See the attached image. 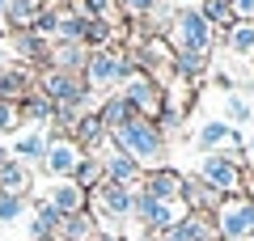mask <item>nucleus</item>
Masks as SVG:
<instances>
[{
    "instance_id": "nucleus-1",
    "label": "nucleus",
    "mask_w": 254,
    "mask_h": 241,
    "mask_svg": "<svg viewBox=\"0 0 254 241\" xmlns=\"http://www.w3.org/2000/svg\"><path fill=\"white\" fill-rule=\"evenodd\" d=\"M110 144H115L119 152H127L144 174L161 170L165 152H170V140L161 135V127H157L153 119H140V115H131L123 127H115V131H110Z\"/></svg>"
},
{
    "instance_id": "nucleus-2",
    "label": "nucleus",
    "mask_w": 254,
    "mask_h": 241,
    "mask_svg": "<svg viewBox=\"0 0 254 241\" xmlns=\"http://www.w3.org/2000/svg\"><path fill=\"white\" fill-rule=\"evenodd\" d=\"M131 72H140V68H136V60H131L123 47H102V51H89L81 80H85V89L102 102V98H110V93L123 89V80L131 76Z\"/></svg>"
},
{
    "instance_id": "nucleus-3",
    "label": "nucleus",
    "mask_w": 254,
    "mask_h": 241,
    "mask_svg": "<svg viewBox=\"0 0 254 241\" xmlns=\"http://www.w3.org/2000/svg\"><path fill=\"white\" fill-rule=\"evenodd\" d=\"M165 43L174 51H190V55H212L220 47V34L199 17L195 9H174L170 30H165Z\"/></svg>"
},
{
    "instance_id": "nucleus-4",
    "label": "nucleus",
    "mask_w": 254,
    "mask_h": 241,
    "mask_svg": "<svg viewBox=\"0 0 254 241\" xmlns=\"http://www.w3.org/2000/svg\"><path fill=\"white\" fill-rule=\"evenodd\" d=\"M34 89L43 98H51L55 106H72V110H98V98L85 89L81 76H68V72H55V68H38L34 72Z\"/></svg>"
},
{
    "instance_id": "nucleus-5",
    "label": "nucleus",
    "mask_w": 254,
    "mask_h": 241,
    "mask_svg": "<svg viewBox=\"0 0 254 241\" xmlns=\"http://www.w3.org/2000/svg\"><path fill=\"white\" fill-rule=\"evenodd\" d=\"M195 178L208 182L216 195H242V182H246V165L233 157H225V152H208V157H199V170H195Z\"/></svg>"
},
{
    "instance_id": "nucleus-6",
    "label": "nucleus",
    "mask_w": 254,
    "mask_h": 241,
    "mask_svg": "<svg viewBox=\"0 0 254 241\" xmlns=\"http://www.w3.org/2000/svg\"><path fill=\"white\" fill-rule=\"evenodd\" d=\"M212 220H216L220 241L254 237V199H246V195H229V199H220V207L212 212Z\"/></svg>"
},
{
    "instance_id": "nucleus-7",
    "label": "nucleus",
    "mask_w": 254,
    "mask_h": 241,
    "mask_svg": "<svg viewBox=\"0 0 254 241\" xmlns=\"http://www.w3.org/2000/svg\"><path fill=\"white\" fill-rule=\"evenodd\" d=\"M119 98L131 106V115H140V119H161V85L157 80H148L144 72H131V76L123 80V89H119Z\"/></svg>"
},
{
    "instance_id": "nucleus-8",
    "label": "nucleus",
    "mask_w": 254,
    "mask_h": 241,
    "mask_svg": "<svg viewBox=\"0 0 254 241\" xmlns=\"http://www.w3.org/2000/svg\"><path fill=\"white\" fill-rule=\"evenodd\" d=\"M131 60H136V68L144 72L148 80H157V85H165V80L174 76V47L165 43L161 34H153V38H144V43L131 51Z\"/></svg>"
},
{
    "instance_id": "nucleus-9",
    "label": "nucleus",
    "mask_w": 254,
    "mask_h": 241,
    "mask_svg": "<svg viewBox=\"0 0 254 241\" xmlns=\"http://www.w3.org/2000/svg\"><path fill=\"white\" fill-rule=\"evenodd\" d=\"M81 157H85V152L76 148L68 135L47 131V152H43V161H38V165H43V170L51 174L55 182H68V178H72V170L81 165Z\"/></svg>"
},
{
    "instance_id": "nucleus-10",
    "label": "nucleus",
    "mask_w": 254,
    "mask_h": 241,
    "mask_svg": "<svg viewBox=\"0 0 254 241\" xmlns=\"http://www.w3.org/2000/svg\"><path fill=\"white\" fill-rule=\"evenodd\" d=\"M195 102H199V85H190V80H182V76H170L161 85V115L187 123L190 110H195Z\"/></svg>"
},
{
    "instance_id": "nucleus-11",
    "label": "nucleus",
    "mask_w": 254,
    "mask_h": 241,
    "mask_svg": "<svg viewBox=\"0 0 254 241\" xmlns=\"http://www.w3.org/2000/svg\"><path fill=\"white\" fill-rule=\"evenodd\" d=\"M9 51L13 63H26V68H47V55H51V43L34 34V30H9Z\"/></svg>"
},
{
    "instance_id": "nucleus-12",
    "label": "nucleus",
    "mask_w": 254,
    "mask_h": 241,
    "mask_svg": "<svg viewBox=\"0 0 254 241\" xmlns=\"http://www.w3.org/2000/svg\"><path fill=\"white\" fill-rule=\"evenodd\" d=\"M102 178L115 182V186H127V190H136L140 178H144V170H140L136 161L127 157V152H119L115 144H110L106 152H102Z\"/></svg>"
},
{
    "instance_id": "nucleus-13",
    "label": "nucleus",
    "mask_w": 254,
    "mask_h": 241,
    "mask_svg": "<svg viewBox=\"0 0 254 241\" xmlns=\"http://www.w3.org/2000/svg\"><path fill=\"white\" fill-rule=\"evenodd\" d=\"M182 178H187V174H178L174 165H161V170H148L144 178H140V190L153 195L157 203H170V199H182Z\"/></svg>"
},
{
    "instance_id": "nucleus-14",
    "label": "nucleus",
    "mask_w": 254,
    "mask_h": 241,
    "mask_svg": "<svg viewBox=\"0 0 254 241\" xmlns=\"http://www.w3.org/2000/svg\"><path fill=\"white\" fill-rule=\"evenodd\" d=\"M30 89H34V68L0 60V102H21Z\"/></svg>"
},
{
    "instance_id": "nucleus-15",
    "label": "nucleus",
    "mask_w": 254,
    "mask_h": 241,
    "mask_svg": "<svg viewBox=\"0 0 254 241\" xmlns=\"http://www.w3.org/2000/svg\"><path fill=\"white\" fill-rule=\"evenodd\" d=\"M85 60H89V47H85V43H55L51 55H47V68L68 72V76H81Z\"/></svg>"
},
{
    "instance_id": "nucleus-16",
    "label": "nucleus",
    "mask_w": 254,
    "mask_h": 241,
    "mask_svg": "<svg viewBox=\"0 0 254 241\" xmlns=\"http://www.w3.org/2000/svg\"><path fill=\"white\" fill-rule=\"evenodd\" d=\"M17 110H21V123L38 127V131H51V123H55V102L43 98L38 89H30L26 98L17 102Z\"/></svg>"
},
{
    "instance_id": "nucleus-17",
    "label": "nucleus",
    "mask_w": 254,
    "mask_h": 241,
    "mask_svg": "<svg viewBox=\"0 0 254 241\" xmlns=\"http://www.w3.org/2000/svg\"><path fill=\"white\" fill-rule=\"evenodd\" d=\"M30 186H34V174H30L26 161L17 157L0 161V195H30Z\"/></svg>"
},
{
    "instance_id": "nucleus-18",
    "label": "nucleus",
    "mask_w": 254,
    "mask_h": 241,
    "mask_svg": "<svg viewBox=\"0 0 254 241\" xmlns=\"http://www.w3.org/2000/svg\"><path fill=\"white\" fill-rule=\"evenodd\" d=\"M220 199H225V195H216V190H212L208 182H199L195 174L182 178V203H187V212H216Z\"/></svg>"
},
{
    "instance_id": "nucleus-19",
    "label": "nucleus",
    "mask_w": 254,
    "mask_h": 241,
    "mask_svg": "<svg viewBox=\"0 0 254 241\" xmlns=\"http://www.w3.org/2000/svg\"><path fill=\"white\" fill-rule=\"evenodd\" d=\"M30 207H34V220L26 224V229H30V237H34V241L55 237V233H60V220H64V216L55 212V207L47 203V199H38V195H30Z\"/></svg>"
},
{
    "instance_id": "nucleus-20",
    "label": "nucleus",
    "mask_w": 254,
    "mask_h": 241,
    "mask_svg": "<svg viewBox=\"0 0 254 241\" xmlns=\"http://www.w3.org/2000/svg\"><path fill=\"white\" fill-rule=\"evenodd\" d=\"M85 190L76 186V182H55L51 190H47V203L55 207L60 216H76V212H85Z\"/></svg>"
},
{
    "instance_id": "nucleus-21",
    "label": "nucleus",
    "mask_w": 254,
    "mask_h": 241,
    "mask_svg": "<svg viewBox=\"0 0 254 241\" xmlns=\"http://www.w3.org/2000/svg\"><path fill=\"white\" fill-rule=\"evenodd\" d=\"M220 47H225L233 60L254 63V21H237L229 34H220Z\"/></svg>"
},
{
    "instance_id": "nucleus-22",
    "label": "nucleus",
    "mask_w": 254,
    "mask_h": 241,
    "mask_svg": "<svg viewBox=\"0 0 254 241\" xmlns=\"http://www.w3.org/2000/svg\"><path fill=\"white\" fill-rule=\"evenodd\" d=\"M174 76L199 85L203 76H212V55H190V51H174Z\"/></svg>"
},
{
    "instance_id": "nucleus-23",
    "label": "nucleus",
    "mask_w": 254,
    "mask_h": 241,
    "mask_svg": "<svg viewBox=\"0 0 254 241\" xmlns=\"http://www.w3.org/2000/svg\"><path fill=\"white\" fill-rule=\"evenodd\" d=\"M195 13H199V17L208 21L216 34H229V30L237 26L233 9H229V0H199V4H195Z\"/></svg>"
},
{
    "instance_id": "nucleus-24",
    "label": "nucleus",
    "mask_w": 254,
    "mask_h": 241,
    "mask_svg": "<svg viewBox=\"0 0 254 241\" xmlns=\"http://www.w3.org/2000/svg\"><path fill=\"white\" fill-rule=\"evenodd\" d=\"M93 115H98V123L106 127V131H115V127H123L127 119H131V106H127L119 93H110V98L98 102V110H93Z\"/></svg>"
},
{
    "instance_id": "nucleus-25",
    "label": "nucleus",
    "mask_w": 254,
    "mask_h": 241,
    "mask_svg": "<svg viewBox=\"0 0 254 241\" xmlns=\"http://www.w3.org/2000/svg\"><path fill=\"white\" fill-rule=\"evenodd\" d=\"M43 152H47V131H38V127H30V131H21L17 140H13V152L9 157H17V161H43Z\"/></svg>"
},
{
    "instance_id": "nucleus-26",
    "label": "nucleus",
    "mask_w": 254,
    "mask_h": 241,
    "mask_svg": "<svg viewBox=\"0 0 254 241\" xmlns=\"http://www.w3.org/2000/svg\"><path fill=\"white\" fill-rule=\"evenodd\" d=\"M93 220H89V212H76V216H64L60 220V237L64 241H93Z\"/></svg>"
},
{
    "instance_id": "nucleus-27",
    "label": "nucleus",
    "mask_w": 254,
    "mask_h": 241,
    "mask_svg": "<svg viewBox=\"0 0 254 241\" xmlns=\"http://www.w3.org/2000/svg\"><path fill=\"white\" fill-rule=\"evenodd\" d=\"M68 182H76V186L89 195V190L102 182V157H81V165L72 170V178H68Z\"/></svg>"
},
{
    "instance_id": "nucleus-28",
    "label": "nucleus",
    "mask_w": 254,
    "mask_h": 241,
    "mask_svg": "<svg viewBox=\"0 0 254 241\" xmlns=\"http://www.w3.org/2000/svg\"><path fill=\"white\" fill-rule=\"evenodd\" d=\"M161 4H165V0H119V13H123V21L140 26V21H148Z\"/></svg>"
},
{
    "instance_id": "nucleus-29",
    "label": "nucleus",
    "mask_w": 254,
    "mask_h": 241,
    "mask_svg": "<svg viewBox=\"0 0 254 241\" xmlns=\"http://www.w3.org/2000/svg\"><path fill=\"white\" fill-rule=\"evenodd\" d=\"M250 119L254 115H250V106L242 102V93H225V123L237 131V123H250Z\"/></svg>"
},
{
    "instance_id": "nucleus-30",
    "label": "nucleus",
    "mask_w": 254,
    "mask_h": 241,
    "mask_svg": "<svg viewBox=\"0 0 254 241\" xmlns=\"http://www.w3.org/2000/svg\"><path fill=\"white\" fill-rule=\"evenodd\" d=\"M21 110H17V102H0V140L4 135H17L21 131Z\"/></svg>"
},
{
    "instance_id": "nucleus-31",
    "label": "nucleus",
    "mask_w": 254,
    "mask_h": 241,
    "mask_svg": "<svg viewBox=\"0 0 254 241\" xmlns=\"http://www.w3.org/2000/svg\"><path fill=\"white\" fill-rule=\"evenodd\" d=\"M26 207H30V195H0V224L17 220Z\"/></svg>"
},
{
    "instance_id": "nucleus-32",
    "label": "nucleus",
    "mask_w": 254,
    "mask_h": 241,
    "mask_svg": "<svg viewBox=\"0 0 254 241\" xmlns=\"http://www.w3.org/2000/svg\"><path fill=\"white\" fill-rule=\"evenodd\" d=\"M229 9L237 21H254V0H229Z\"/></svg>"
},
{
    "instance_id": "nucleus-33",
    "label": "nucleus",
    "mask_w": 254,
    "mask_h": 241,
    "mask_svg": "<svg viewBox=\"0 0 254 241\" xmlns=\"http://www.w3.org/2000/svg\"><path fill=\"white\" fill-rule=\"evenodd\" d=\"M174 9H195V4H199V0H170Z\"/></svg>"
},
{
    "instance_id": "nucleus-34",
    "label": "nucleus",
    "mask_w": 254,
    "mask_h": 241,
    "mask_svg": "<svg viewBox=\"0 0 254 241\" xmlns=\"http://www.w3.org/2000/svg\"><path fill=\"white\" fill-rule=\"evenodd\" d=\"M148 241H174V233H157V237H148Z\"/></svg>"
},
{
    "instance_id": "nucleus-35",
    "label": "nucleus",
    "mask_w": 254,
    "mask_h": 241,
    "mask_svg": "<svg viewBox=\"0 0 254 241\" xmlns=\"http://www.w3.org/2000/svg\"><path fill=\"white\" fill-rule=\"evenodd\" d=\"M4 9H9V0H0V21H4Z\"/></svg>"
},
{
    "instance_id": "nucleus-36",
    "label": "nucleus",
    "mask_w": 254,
    "mask_h": 241,
    "mask_svg": "<svg viewBox=\"0 0 254 241\" xmlns=\"http://www.w3.org/2000/svg\"><path fill=\"white\" fill-rule=\"evenodd\" d=\"M4 157H9V148H4V140H0V161H4Z\"/></svg>"
},
{
    "instance_id": "nucleus-37",
    "label": "nucleus",
    "mask_w": 254,
    "mask_h": 241,
    "mask_svg": "<svg viewBox=\"0 0 254 241\" xmlns=\"http://www.w3.org/2000/svg\"><path fill=\"white\" fill-rule=\"evenodd\" d=\"M26 4H47V0H26Z\"/></svg>"
},
{
    "instance_id": "nucleus-38",
    "label": "nucleus",
    "mask_w": 254,
    "mask_h": 241,
    "mask_svg": "<svg viewBox=\"0 0 254 241\" xmlns=\"http://www.w3.org/2000/svg\"><path fill=\"white\" fill-rule=\"evenodd\" d=\"M250 115H254V106H250Z\"/></svg>"
}]
</instances>
